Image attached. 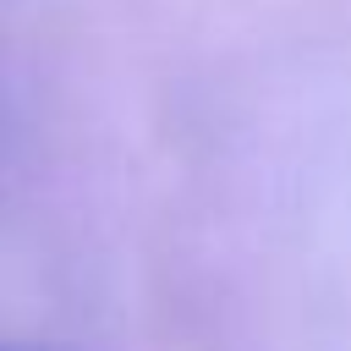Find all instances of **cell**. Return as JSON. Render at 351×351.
Instances as JSON below:
<instances>
[{"label":"cell","mask_w":351,"mask_h":351,"mask_svg":"<svg viewBox=\"0 0 351 351\" xmlns=\"http://www.w3.org/2000/svg\"><path fill=\"white\" fill-rule=\"evenodd\" d=\"M0 351H5V346H0Z\"/></svg>","instance_id":"6da1fadb"}]
</instances>
